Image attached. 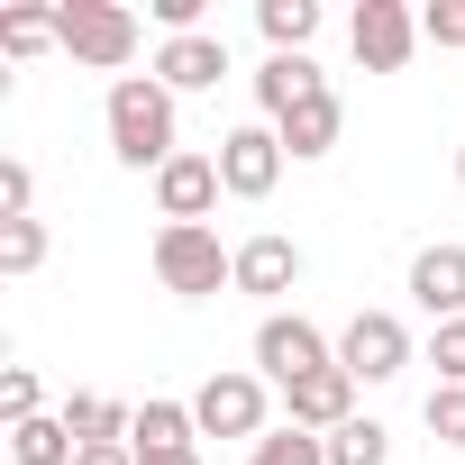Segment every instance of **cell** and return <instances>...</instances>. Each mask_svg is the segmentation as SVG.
I'll return each mask as SVG.
<instances>
[{
	"label": "cell",
	"instance_id": "obj_18",
	"mask_svg": "<svg viewBox=\"0 0 465 465\" xmlns=\"http://www.w3.org/2000/svg\"><path fill=\"white\" fill-rule=\"evenodd\" d=\"M74 456H83V447H74L64 411H37V420L10 429V465H74Z\"/></svg>",
	"mask_w": 465,
	"mask_h": 465
},
{
	"label": "cell",
	"instance_id": "obj_7",
	"mask_svg": "<svg viewBox=\"0 0 465 465\" xmlns=\"http://www.w3.org/2000/svg\"><path fill=\"white\" fill-rule=\"evenodd\" d=\"M338 365H347L356 383H392V374L411 365V329H401L392 311H356V320L338 329Z\"/></svg>",
	"mask_w": 465,
	"mask_h": 465
},
{
	"label": "cell",
	"instance_id": "obj_5",
	"mask_svg": "<svg viewBox=\"0 0 465 465\" xmlns=\"http://www.w3.org/2000/svg\"><path fill=\"white\" fill-rule=\"evenodd\" d=\"M320 365H338V347H329L302 311H265V320H256V374H265V383L292 392V383L320 374Z\"/></svg>",
	"mask_w": 465,
	"mask_h": 465
},
{
	"label": "cell",
	"instance_id": "obj_25",
	"mask_svg": "<svg viewBox=\"0 0 465 465\" xmlns=\"http://www.w3.org/2000/svg\"><path fill=\"white\" fill-rule=\"evenodd\" d=\"M0 219H37V173L10 155V164H0Z\"/></svg>",
	"mask_w": 465,
	"mask_h": 465
},
{
	"label": "cell",
	"instance_id": "obj_6",
	"mask_svg": "<svg viewBox=\"0 0 465 465\" xmlns=\"http://www.w3.org/2000/svg\"><path fill=\"white\" fill-rule=\"evenodd\" d=\"M283 137H274V119H256V128H228L219 137V183H228V201H265L274 183H283Z\"/></svg>",
	"mask_w": 465,
	"mask_h": 465
},
{
	"label": "cell",
	"instance_id": "obj_4",
	"mask_svg": "<svg viewBox=\"0 0 465 465\" xmlns=\"http://www.w3.org/2000/svg\"><path fill=\"white\" fill-rule=\"evenodd\" d=\"M265 411H274V401H265V374H256V365H219V374L192 392V429H201V438H247V447H256V438H265Z\"/></svg>",
	"mask_w": 465,
	"mask_h": 465
},
{
	"label": "cell",
	"instance_id": "obj_21",
	"mask_svg": "<svg viewBox=\"0 0 465 465\" xmlns=\"http://www.w3.org/2000/svg\"><path fill=\"white\" fill-rule=\"evenodd\" d=\"M37 265H46V219H0V274L28 283Z\"/></svg>",
	"mask_w": 465,
	"mask_h": 465
},
{
	"label": "cell",
	"instance_id": "obj_20",
	"mask_svg": "<svg viewBox=\"0 0 465 465\" xmlns=\"http://www.w3.org/2000/svg\"><path fill=\"white\" fill-rule=\"evenodd\" d=\"M128 447H201V429H192V401H164V392H146V401H137V429H128Z\"/></svg>",
	"mask_w": 465,
	"mask_h": 465
},
{
	"label": "cell",
	"instance_id": "obj_22",
	"mask_svg": "<svg viewBox=\"0 0 465 465\" xmlns=\"http://www.w3.org/2000/svg\"><path fill=\"white\" fill-rule=\"evenodd\" d=\"M329 465H392V429L383 420H347L329 438Z\"/></svg>",
	"mask_w": 465,
	"mask_h": 465
},
{
	"label": "cell",
	"instance_id": "obj_31",
	"mask_svg": "<svg viewBox=\"0 0 465 465\" xmlns=\"http://www.w3.org/2000/svg\"><path fill=\"white\" fill-rule=\"evenodd\" d=\"M456 183H465V146H456Z\"/></svg>",
	"mask_w": 465,
	"mask_h": 465
},
{
	"label": "cell",
	"instance_id": "obj_23",
	"mask_svg": "<svg viewBox=\"0 0 465 465\" xmlns=\"http://www.w3.org/2000/svg\"><path fill=\"white\" fill-rule=\"evenodd\" d=\"M247 465H329V438H311V429H292V420H283V429H265V438H256V456H247Z\"/></svg>",
	"mask_w": 465,
	"mask_h": 465
},
{
	"label": "cell",
	"instance_id": "obj_15",
	"mask_svg": "<svg viewBox=\"0 0 465 465\" xmlns=\"http://www.w3.org/2000/svg\"><path fill=\"white\" fill-rule=\"evenodd\" d=\"M338 128H347V101H338V92H320V101H302L292 119H274V137H283L292 164H320V155L338 146Z\"/></svg>",
	"mask_w": 465,
	"mask_h": 465
},
{
	"label": "cell",
	"instance_id": "obj_14",
	"mask_svg": "<svg viewBox=\"0 0 465 465\" xmlns=\"http://www.w3.org/2000/svg\"><path fill=\"white\" fill-rule=\"evenodd\" d=\"M320 92H329V74H320L311 55H265V64H256V110H265V119H292V110L320 101Z\"/></svg>",
	"mask_w": 465,
	"mask_h": 465
},
{
	"label": "cell",
	"instance_id": "obj_26",
	"mask_svg": "<svg viewBox=\"0 0 465 465\" xmlns=\"http://www.w3.org/2000/svg\"><path fill=\"white\" fill-rule=\"evenodd\" d=\"M37 401H46V392H37V374H28V365L0 374V411H10V429H19V420H37Z\"/></svg>",
	"mask_w": 465,
	"mask_h": 465
},
{
	"label": "cell",
	"instance_id": "obj_30",
	"mask_svg": "<svg viewBox=\"0 0 465 465\" xmlns=\"http://www.w3.org/2000/svg\"><path fill=\"white\" fill-rule=\"evenodd\" d=\"M74 465H137V447H83Z\"/></svg>",
	"mask_w": 465,
	"mask_h": 465
},
{
	"label": "cell",
	"instance_id": "obj_16",
	"mask_svg": "<svg viewBox=\"0 0 465 465\" xmlns=\"http://www.w3.org/2000/svg\"><path fill=\"white\" fill-rule=\"evenodd\" d=\"M0 55H10V64L64 55V10H46V0H19V10H0Z\"/></svg>",
	"mask_w": 465,
	"mask_h": 465
},
{
	"label": "cell",
	"instance_id": "obj_3",
	"mask_svg": "<svg viewBox=\"0 0 465 465\" xmlns=\"http://www.w3.org/2000/svg\"><path fill=\"white\" fill-rule=\"evenodd\" d=\"M55 10H64V55L128 83V64H137V10L128 0H55Z\"/></svg>",
	"mask_w": 465,
	"mask_h": 465
},
{
	"label": "cell",
	"instance_id": "obj_11",
	"mask_svg": "<svg viewBox=\"0 0 465 465\" xmlns=\"http://www.w3.org/2000/svg\"><path fill=\"white\" fill-rule=\"evenodd\" d=\"M219 74H228V37H210V28L155 46V83H164L173 101H183V92H219Z\"/></svg>",
	"mask_w": 465,
	"mask_h": 465
},
{
	"label": "cell",
	"instance_id": "obj_27",
	"mask_svg": "<svg viewBox=\"0 0 465 465\" xmlns=\"http://www.w3.org/2000/svg\"><path fill=\"white\" fill-rule=\"evenodd\" d=\"M420 37H429V46H465V0H429V10H420Z\"/></svg>",
	"mask_w": 465,
	"mask_h": 465
},
{
	"label": "cell",
	"instance_id": "obj_28",
	"mask_svg": "<svg viewBox=\"0 0 465 465\" xmlns=\"http://www.w3.org/2000/svg\"><path fill=\"white\" fill-rule=\"evenodd\" d=\"M429 365H438V383H465V320H447L429 338Z\"/></svg>",
	"mask_w": 465,
	"mask_h": 465
},
{
	"label": "cell",
	"instance_id": "obj_10",
	"mask_svg": "<svg viewBox=\"0 0 465 465\" xmlns=\"http://www.w3.org/2000/svg\"><path fill=\"white\" fill-rule=\"evenodd\" d=\"M283 420H292V429H311V438H338V429L356 420V374H347V365L302 374V383L283 392Z\"/></svg>",
	"mask_w": 465,
	"mask_h": 465
},
{
	"label": "cell",
	"instance_id": "obj_12",
	"mask_svg": "<svg viewBox=\"0 0 465 465\" xmlns=\"http://www.w3.org/2000/svg\"><path fill=\"white\" fill-rule=\"evenodd\" d=\"M292 283H302V247L283 238V228H265V238L238 247V292H247V302H283Z\"/></svg>",
	"mask_w": 465,
	"mask_h": 465
},
{
	"label": "cell",
	"instance_id": "obj_9",
	"mask_svg": "<svg viewBox=\"0 0 465 465\" xmlns=\"http://www.w3.org/2000/svg\"><path fill=\"white\" fill-rule=\"evenodd\" d=\"M356 64L365 74H401L411 46H420V10H401V0H356Z\"/></svg>",
	"mask_w": 465,
	"mask_h": 465
},
{
	"label": "cell",
	"instance_id": "obj_29",
	"mask_svg": "<svg viewBox=\"0 0 465 465\" xmlns=\"http://www.w3.org/2000/svg\"><path fill=\"white\" fill-rule=\"evenodd\" d=\"M137 465H201V447H137Z\"/></svg>",
	"mask_w": 465,
	"mask_h": 465
},
{
	"label": "cell",
	"instance_id": "obj_13",
	"mask_svg": "<svg viewBox=\"0 0 465 465\" xmlns=\"http://www.w3.org/2000/svg\"><path fill=\"white\" fill-rule=\"evenodd\" d=\"M411 302L447 329V320H465V247H420L411 256Z\"/></svg>",
	"mask_w": 465,
	"mask_h": 465
},
{
	"label": "cell",
	"instance_id": "obj_19",
	"mask_svg": "<svg viewBox=\"0 0 465 465\" xmlns=\"http://www.w3.org/2000/svg\"><path fill=\"white\" fill-rule=\"evenodd\" d=\"M256 28H265L274 55H311V37H320V0H256Z\"/></svg>",
	"mask_w": 465,
	"mask_h": 465
},
{
	"label": "cell",
	"instance_id": "obj_17",
	"mask_svg": "<svg viewBox=\"0 0 465 465\" xmlns=\"http://www.w3.org/2000/svg\"><path fill=\"white\" fill-rule=\"evenodd\" d=\"M64 429H74V447H128L137 411L110 401V392H74V401H64Z\"/></svg>",
	"mask_w": 465,
	"mask_h": 465
},
{
	"label": "cell",
	"instance_id": "obj_2",
	"mask_svg": "<svg viewBox=\"0 0 465 465\" xmlns=\"http://www.w3.org/2000/svg\"><path fill=\"white\" fill-rule=\"evenodd\" d=\"M155 283L173 302H210L219 283L238 292V247H219V228H155Z\"/></svg>",
	"mask_w": 465,
	"mask_h": 465
},
{
	"label": "cell",
	"instance_id": "obj_8",
	"mask_svg": "<svg viewBox=\"0 0 465 465\" xmlns=\"http://www.w3.org/2000/svg\"><path fill=\"white\" fill-rule=\"evenodd\" d=\"M219 155H173L164 173H155V210H164V228H210V210H219Z\"/></svg>",
	"mask_w": 465,
	"mask_h": 465
},
{
	"label": "cell",
	"instance_id": "obj_24",
	"mask_svg": "<svg viewBox=\"0 0 465 465\" xmlns=\"http://www.w3.org/2000/svg\"><path fill=\"white\" fill-rule=\"evenodd\" d=\"M420 420H429V438H438V447H456V456H465V383H438V392L420 401Z\"/></svg>",
	"mask_w": 465,
	"mask_h": 465
},
{
	"label": "cell",
	"instance_id": "obj_1",
	"mask_svg": "<svg viewBox=\"0 0 465 465\" xmlns=\"http://www.w3.org/2000/svg\"><path fill=\"white\" fill-rule=\"evenodd\" d=\"M110 155H119L128 173H164V164L183 155V137H173V92H164L155 74L110 83Z\"/></svg>",
	"mask_w": 465,
	"mask_h": 465
}]
</instances>
